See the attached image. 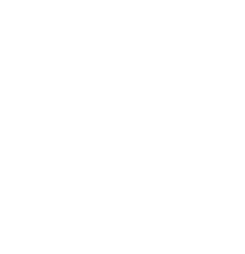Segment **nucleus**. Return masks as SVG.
<instances>
[]
</instances>
